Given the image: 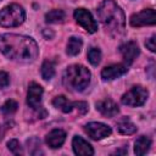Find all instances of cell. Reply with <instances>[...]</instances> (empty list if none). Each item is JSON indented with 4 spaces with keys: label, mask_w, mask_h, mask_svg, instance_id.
I'll return each mask as SVG.
<instances>
[{
    "label": "cell",
    "mask_w": 156,
    "mask_h": 156,
    "mask_svg": "<svg viewBox=\"0 0 156 156\" xmlns=\"http://www.w3.org/2000/svg\"><path fill=\"white\" fill-rule=\"evenodd\" d=\"M117 129H118V132H119L121 134H126V135L134 134V133H136V130H138L136 126H135L129 118H127V117H124V118H122L121 121H118V123H117Z\"/></svg>",
    "instance_id": "cell-17"
},
{
    "label": "cell",
    "mask_w": 156,
    "mask_h": 156,
    "mask_svg": "<svg viewBox=\"0 0 156 156\" xmlns=\"http://www.w3.org/2000/svg\"><path fill=\"white\" fill-rule=\"evenodd\" d=\"M65 140H66V133H65L62 129H54V130H51V132L46 135V138H45L46 144H48L50 147H52V149L60 147V146L65 143Z\"/></svg>",
    "instance_id": "cell-14"
},
{
    "label": "cell",
    "mask_w": 156,
    "mask_h": 156,
    "mask_svg": "<svg viewBox=\"0 0 156 156\" xmlns=\"http://www.w3.org/2000/svg\"><path fill=\"white\" fill-rule=\"evenodd\" d=\"M98 17L111 37L118 38L124 34L126 16L115 0H104L98 7Z\"/></svg>",
    "instance_id": "cell-2"
},
{
    "label": "cell",
    "mask_w": 156,
    "mask_h": 156,
    "mask_svg": "<svg viewBox=\"0 0 156 156\" xmlns=\"http://www.w3.org/2000/svg\"><path fill=\"white\" fill-rule=\"evenodd\" d=\"M41 96H43V88L37 83H30L28 87L27 93V105L34 111H44L41 106Z\"/></svg>",
    "instance_id": "cell-8"
},
{
    "label": "cell",
    "mask_w": 156,
    "mask_h": 156,
    "mask_svg": "<svg viewBox=\"0 0 156 156\" xmlns=\"http://www.w3.org/2000/svg\"><path fill=\"white\" fill-rule=\"evenodd\" d=\"M96 110L105 117H115L119 112V108H118L117 104L113 100L108 99V98L98 101L96 102Z\"/></svg>",
    "instance_id": "cell-12"
},
{
    "label": "cell",
    "mask_w": 156,
    "mask_h": 156,
    "mask_svg": "<svg viewBox=\"0 0 156 156\" xmlns=\"http://www.w3.org/2000/svg\"><path fill=\"white\" fill-rule=\"evenodd\" d=\"M73 108H76L80 115H84L85 112H88V104L85 101H74Z\"/></svg>",
    "instance_id": "cell-24"
},
{
    "label": "cell",
    "mask_w": 156,
    "mask_h": 156,
    "mask_svg": "<svg viewBox=\"0 0 156 156\" xmlns=\"http://www.w3.org/2000/svg\"><path fill=\"white\" fill-rule=\"evenodd\" d=\"M84 130L94 140H101V139L108 136L112 133L111 128L107 124L100 123V122H90V123L85 124Z\"/></svg>",
    "instance_id": "cell-9"
},
{
    "label": "cell",
    "mask_w": 156,
    "mask_h": 156,
    "mask_svg": "<svg viewBox=\"0 0 156 156\" xmlns=\"http://www.w3.org/2000/svg\"><path fill=\"white\" fill-rule=\"evenodd\" d=\"M127 71H128L127 65H122V63L111 65V66L105 67L101 71V78L104 80H113V79H117V78L122 77L123 74H126Z\"/></svg>",
    "instance_id": "cell-11"
},
{
    "label": "cell",
    "mask_w": 156,
    "mask_h": 156,
    "mask_svg": "<svg viewBox=\"0 0 156 156\" xmlns=\"http://www.w3.org/2000/svg\"><path fill=\"white\" fill-rule=\"evenodd\" d=\"M5 130H6V128H4V126H0V140H1L2 138H4Z\"/></svg>",
    "instance_id": "cell-27"
},
{
    "label": "cell",
    "mask_w": 156,
    "mask_h": 156,
    "mask_svg": "<svg viewBox=\"0 0 156 156\" xmlns=\"http://www.w3.org/2000/svg\"><path fill=\"white\" fill-rule=\"evenodd\" d=\"M52 105L65 113H69L73 110V102L69 101L65 95H58L52 100Z\"/></svg>",
    "instance_id": "cell-16"
},
{
    "label": "cell",
    "mask_w": 156,
    "mask_h": 156,
    "mask_svg": "<svg viewBox=\"0 0 156 156\" xmlns=\"http://www.w3.org/2000/svg\"><path fill=\"white\" fill-rule=\"evenodd\" d=\"M0 51L12 61L29 63L38 57L39 48L30 37L6 33L0 35Z\"/></svg>",
    "instance_id": "cell-1"
},
{
    "label": "cell",
    "mask_w": 156,
    "mask_h": 156,
    "mask_svg": "<svg viewBox=\"0 0 156 156\" xmlns=\"http://www.w3.org/2000/svg\"><path fill=\"white\" fill-rule=\"evenodd\" d=\"M90 71L83 65H71L63 73V84L73 91H83L90 83Z\"/></svg>",
    "instance_id": "cell-3"
},
{
    "label": "cell",
    "mask_w": 156,
    "mask_h": 156,
    "mask_svg": "<svg viewBox=\"0 0 156 156\" xmlns=\"http://www.w3.org/2000/svg\"><path fill=\"white\" fill-rule=\"evenodd\" d=\"M82 45H83V41L80 38H77V37H71L68 39V43H67V54L69 56H76L79 54L80 49H82Z\"/></svg>",
    "instance_id": "cell-18"
},
{
    "label": "cell",
    "mask_w": 156,
    "mask_h": 156,
    "mask_svg": "<svg viewBox=\"0 0 156 156\" xmlns=\"http://www.w3.org/2000/svg\"><path fill=\"white\" fill-rule=\"evenodd\" d=\"M129 23L132 27H143V26H154L156 23V13L154 9H145L140 12H136L130 16Z\"/></svg>",
    "instance_id": "cell-6"
},
{
    "label": "cell",
    "mask_w": 156,
    "mask_h": 156,
    "mask_svg": "<svg viewBox=\"0 0 156 156\" xmlns=\"http://www.w3.org/2000/svg\"><path fill=\"white\" fill-rule=\"evenodd\" d=\"M88 60L93 66H98L101 61V51L99 48H90L88 51Z\"/></svg>",
    "instance_id": "cell-22"
},
{
    "label": "cell",
    "mask_w": 156,
    "mask_h": 156,
    "mask_svg": "<svg viewBox=\"0 0 156 156\" xmlns=\"http://www.w3.org/2000/svg\"><path fill=\"white\" fill-rule=\"evenodd\" d=\"M7 149H9L12 154H15V155H21V154H22V147H21L18 140H16V139H11V140L7 143Z\"/></svg>",
    "instance_id": "cell-23"
},
{
    "label": "cell",
    "mask_w": 156,
    "mask_h": 156,
    "mask_svg": "<svg viewBox=\"0 0 156 156\" xmlns=\"http://www.w3.org/2000/svg\"><path fill=\"white\" fill-rule=\"evenodd\" d=\"M72 146H73V151L76 155L79 156H91L94 155V150L91 147V145L85 141L82 136L76 135L72 140Z\"/></svg>",
    "instance_id": "cell-13"
},
{
    "label": "cell",
    "mask_w": 156,
    "mask_h": 156,
    "mask_svg": "<svg viewBox=\"0 0 156 156\" xmlns=\"http://www.w3.org/2000/svg\"><path fill=\"white\" fill-rule=\"evenodd\" d=\"M126 152H127L126 149H124V150H117V151H116V154H126Z\"/></svg>",
    "instance_id": "cell-28"
},
{
    "label": "cell",
    "mask_w": 156,
    "mask_h": 156,
    "mask_svg": "<svg viewBox=\"0 0 156 156\" xmlns=\"http://www.w3.org/2000/svg\"><path fill=\"white\" fill-rule=\"evenodd\" d=\"M150 146H151V139H150L149 136L141 135V136H139V138L135 140V144H134V152H135V155H138V156H143V155H145V154L150 150Z\"/></svg>",
    "instance_id": "cell-15"
},
{
    "label": "cell",
    "mask_w": 156,
    "mask_h": 156,
    "mask_svg": "<svg viewBox=\"0 0 156 156\" xmlns=\"http://www.w3.org/2000/svg\"><path fill=\"white\" fill-rule=\"evenodd\" d=\"M155 35H151L149 39H146L145 41V46L151 51V52H155L156 51V46H155Z\"/></svg>",
    "instance_id": "cell-26"
},
{
    "label": "cell",
    "mask_w": 156,
    "mask_h": 156,
    "mask_svg": "<svg viewBox=\"0 0 156 156\" xmlns=\"http://www.w3.org/2000/svg\"><path fill=\"white\" fill-rule=\"evenodd\" d=\"M73 16H74V20L77 21V23H79L88 33H95L98 30V23L95 22L93 15L88 10L79 7V9L74 10Z\"/></svg>",
    "instance_id": "cell-7"
},
{
    "label": "cell",
    "mask_w": 156,
    "mask_h": 156,
    "mask_svg": "<svg viewBox=\"0 0 156 156\" xmlns=\"http://www.w3.org/2000/svg\"><path fill=\"white\" fill-rule=\"evenodd\" d=\"M18 108V104L15 101V100H7L5 101L1 107H0V111L2 115L5 116H10V115H13Z\"/></svg>",
    "instance_id": "cell-21"
},
{
    "label": "cell",
    "mask_w": 156,
    "mask_h": 156,
    "mask_svg": "<svg viewBox=\"0 0 156 156\" xmlns=\"http://www.w3.org/2000/svg\"><path fill=\"white\" fill-rule=\"evenodd\" d=\"M147 96H149L147 89H145L141 85H135L130 90H128L126 94H123L121 101L123 105H127L130 107H138V106H143L146 102Z\"/></svg>",
    "instance_id": "cell-5"
},
{
    "label": "cell",
    "mask_w": 156,
    "mask_h": 156,
    "mask_svg": "<svg viewBox=\"0 0 156 156\" xmlns=\"http://www.w3.org/2000/svg\"><path fill=\"white\" fill-rule=\"evenodd\" d=\"M41 77L45 80H50L55 76V63L52 61H44L41 65Z\"/></svg>",
    "instance_id": "cell-20"
},
{
    "label": "cell",
    "mask_w": 156,
    "mask_h": 156,
    "mask_svg": "<svg viewBox=\"0 0 156 156\" xmlns=\"http://www.w3.org/2000/svg\"><path fill=\"white\" fill-rule=\"evenodd\" d=\"M66 20V13L62 10H51L45 15L48 23H62Z\"/></svg>",
    "instance_id": "cell-19"
},
{
    "label": "cell",
    "mask_w": 156,
    "mask_h": 156,
    "mask_svg": "<svg viewBox=\"0 0 156 156\" xmlns=\"http://www.w3.org/2000/svg\"><path fill=\"white\" fill-rule=\"evenodd\" d=\"M10 84V77L6 72L0 71V88H6Z\"/></svg>",
    "instance_id": "cell-25"
},
{
    "label": "cell",
    "mask_w": 156,
    "mask_h": 156,
    "mask_svg": "<svg viewBox=\"0 0 156 156\" xmlns=\"http://www.w3.org/2000/svg\"><path fill=\"white\" fill-rule=\"evenodd\" d=\"M26 12L18 4H11L5 6L0 11V26L1 27H18L24 22Z\"/></svg>",
    "instance_id": "cell-4"
},
{
    "label": "cell",
    "mask_w": 156,
    "mask_h": 156,
    "mask_svg": "<svg viewBox=\"0 0 156 156\" xmlns=\"http://www.w3.org/2000/svg\"><path fill=\"white\" fill-rule=\"evenodd\" d=\"M119 52L122 54L123 60H124V62H126L127 66H128V65L133 63L134 60L139 56L140 50H139L138 44H136L135 41L130 40V41H127V43H124V44H122V45L119 46Z\"/></svg>",
    "instance_id": "cell-10"
}]
</instances>
